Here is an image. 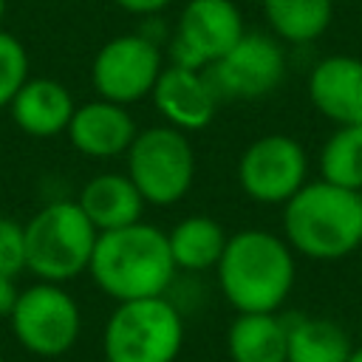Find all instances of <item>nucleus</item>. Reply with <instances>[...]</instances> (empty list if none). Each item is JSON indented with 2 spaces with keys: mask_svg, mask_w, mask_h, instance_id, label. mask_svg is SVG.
<instances>
[{
  "mask_svg": "<svg viewBox=\"0 0 362 362\" xmlns=\"http://www.w3.org/2000/svg\"><path fill=\"white\" fill-rule=\"evenodd\" d=\"M215 277L223 300L238 314L280 311L297 280L294 249L283 235L240 229L226 238Z\"/></svg>",
  "mask_w": 362,
  "mask_h": 362,
  "instance_id": "1",
  "label": "nucleus"
},
{
  "mask_svg": "<svg viewBox=\"0 0 362 362\" xmlns=\"http://www.w3.org/2000/svg\"><path fill=\"white\" fill-rule=\"evenodd\" d=\"M88 274L102 294L113 303H124L167 294L178 269L170 255L167 232L136 221L122 229L99 232Z\"/></svg>",
  "mask_w": 362,
  "mask_h": 362,
  "instance_id": "2",
  "label": "nucleus"
},
{
  "mask_svg": "<svg viewBox=\"0 0 362 362\" xmlns=\"http://www.w3.org/2000/svg\"><path fill=\"white\" fill-rule=\"evenodd\" d=\"M283 238L308 260H342L362 246V192L305 181L283 204Z\"/></svg>",
  "mask_w": 362,
  "mask_h": 362,
  "instance_id": "3",
  "label": "nucleus"
},
{
  "mask_svg": "<svg viewBox=\"0 0 362 362\" xmlns=\"http://www.w3.org/2000/svg\"><path fill=\"white\" fill-rule=\"evenodd\" d=\"M184 337V311L167 294L124 300L102 325V356L105 362H175Z\"/></svg>",
  "mask_w": 362,
  "mask_h": 362,
  "instance_id": "4",
  "label": "nucleus"
},
{
  "mask_svg": "<svg viewBox=\"0 0 362 362\" xmlns=\"http://www.w3.org/2000/svg\"><path fill=\"white\" fill-rule=\"evenodd\" d=\"M25 272L45 283H68L88 272L96 226L76 201H51L25 223Z\"/></svg>",
  "mask_w": 362,
  "mask_h": 362,
  "instance_id": "5",
  "label": "nucleus"
},
{
  "mask_svg": "<svg viewBox=\"0 0 362 362\" xmlns=\"http://www.w3.org/2000/svg\"><path fill=\"white\" fill-rule=\"evenodd\" d=\"M124 164L144 204L153 206L178 204L195 181V150L187 133L170 124L139 130L124 153Z\"/></svg>",
  "mask_w": 362,
  "mask_h": 362,
  "instance_id": "6",
  "label": "nucleus"
},
{
  "mask_svg": "<svg viewBox=\"0 0 362 362\" xmlns=\"http://www.w3.org/2000/svg\"><path fill=\"white\" fill-rule=\"evenodd\" d=\"M8 328L23 351L40 359H59L79 342L82 308L62 283L37 280L20 288Z\"/></svg>",
  "mask_w": 362,
  "mask_h": 362,
  "instance_id": "7",
  "label": "nucleus"
},
{
  "mask_svg": "<svg viewBox=\"0 0 362 362\" xmlns=\"http://www.w3.org/2000/svg\"><path fill=\"white\" fill-rule=\"evenodd\" d=\"M246 34L235 0H187L170 37V65L206 71Z\"/></svg>",
  "mask_w": 362,
  "mask_h": 362,
  "instance_id": "8",
  "label": "nucleus"
},
{
  "mask_svg": "<svg viewBox=\"0 0 362 362\" xmlns=\"http://www.w3.org/2000/svg\"><path fill=\"white\" fill-rule=\"evenodd\" d=\"M161 71L164 57L156 40L144 34H119L96 51L90 82L102 99L127 107L153 93Z\"/></svg>",
  "mask_w": 362,
  "mask_h": 362,
  "instance_id": "9",
  "label": "nucleus"
},
{
  "mask_svg": "<svg viewBox=\"0 0 362 362\" xmlns=\"http://www.w3.org/2000/svg\"><path fill=\"white\" fill-rule=\"evenodd\" d=\"M308 181V156L303 144L286 133L255 139L238 158V184L257 204H286Z\"/></svg>",
  "mask_w": 362,
  "mask_h": 362,
  "instance_id": "10",
  "label": "nucleus"
},
{
  "mask_svg": "<svg viewBox=\"0 0 362 362\" xmlns=\"http://www.w3.org/2000/svg\"><path fill=\"white\" fill-rule=\"evenodd\" d=\"M204 74L218 99H260L280 88L286 76V51L274 34L246 31Z\"/></svg>",
  "mask_w": 362,
  "mask_h": 362,
  "instance_id": "11",
  "label": "nucleus"
},
{
  "mask_svg": "<svg viewBox=\"0 0 362 362\" xmlns=\"http://www.w3.org/2000/svg\"><path fill=\"white\" fill-rule=\"evenodd\" d=\"M150 99L156 110L164 116V124L178 127L184 133L204 130L215 119L221 102L204 71L181 65H164Z\"/></svg>",
  "mask_w": 362,
  "mask_h": 362,
  "instance_id": "12",
  "label": "nucleus"
},
{
  "mask_svg": "<svg viewBox=\"0 0 362 362\" xmlns=\"http://www.w3.org/2000/svg\"><path fill=\"white\" fill-rule=\"evenodd\" d=\"M65 133L76 153L88 158H113L127 153L139 127L124 105L96 96L93 102L76 105Z\"/></svg>",
  "mask_w": 362,
  "mask_h": 362,
  "instance_id": "13",
  "label": "nucleus"
},
{
  "mask_svg": "<svg viewBox=\"0 0 362 362\" xmlns=\"http://www.w3.org/2000/svg\"><path fill=\"white\" fill-rule=\"evenodd\" d=\"M308 99L337 127L362 124V59L351 54L322 57L308 74Z\"/></svg>",
  "mask_w": 362,
  "mask_h": 362,
  "instance_id": "14",
  "label": "nucleus"
},
{
  "mask_svg": "<svg viewBox=\"0 0 362 362\" xmlns=\"http://www.w3.org/2000/svg\"><path fill=\"white\" fill-rule=\"evenodd\" d=\"M76 110L71 90L48 76H28L25 85L8 102L11 122L31 139H51L68 130V122Z\"/></svg>",
  "mask_w": 362,
  "mask_h": 362,
  "instance_id": "15",
  "label": "nucleus"
},
{
  "mask_svg": "<svg viewBox=\"0 0 362 362\" xmlns=\"http://www.w3.org/2000/svg\"><path fill=\"white\" fill-rule=\"evenodd\" d=\"M79 209L96 226V232H110L141 221L144 198L127 173H99L85 181L76 195Z\"/></svg>",
  "mask_w": 362,
  "mask_h": 362,
  "instance_id": "16",
  "label": "nucleus"
},
{
  "mask_svg": "<svg viewBox=\"0 0 362 362\" xmlns=\"http://www.w3.org/2000/svg\"><path fill=\"white\" fill-rule=\"evenodd\" d=\"M288 322L280 311L235 314L226 328V354L232 362H286Z\"/></svg>",
  "mask_w": 362,
  "mask_h": 362,
  "instance_id": "17",
  "label": "nucleus"
},
{
  "mask_svg": "<svg viewBox=\"0 0 362 362\" xmlns=\"http://www.w3.org/2000/svg\"><path fill=\"white\" fill-rule=\"evenodd\" d=\"M226 238L229 235L223 232V226L209 215H187L167 232L175 269L189 274L215 269L223 255Z\"/></svg>",
  "mask_w": 362,
  "mask_h": 362,
  "instance_id": "18",
  "label": "nucleus"
},
{
  "mask_svg": "<svg viewBox=\"0 0 362 362\" xmlns=\"http://www.w3.org/2000/svg\"><path fill=\"white\" fill-rule=\"evenodd\" d=\"M288 348L286 362H345L354 351L348 331L328 317H286Z\"/></svg>",
  "mask_w": 362,
  "mask_h": 362,
  "instance_id": "19",
  "label": "nucleus"
},
{
  "mask_svg": "<svg viewBox=\"0 0 362 362\" xmlns=\"http://www.w3.org/2000/svg\"><path fill=\"white\" fill-rule=\"evenodd\" d=\"M260 6L272 34L291 45L320 40L334 17V0H260Z\"/></svg>",
  "mask_w": 362,
  "mask_h": 362,
  "instance_id": "20",
  "label": "nucleus"
},
{
  "mask_svg": "<svg viewBox=\"0 0 362 362\" xmlns=\"http://www.w3.org/2000/svg\"><path fill=\"white\" fill-rule=\"evenodd\" d=\"M320 178L362 192V124H342L325 139Z\"/></svg>",
  "mask_w": 362,
  "mask_h": 362,
  "instance_id": "21",
  "label": "nucleus"
},
{
  "mask_svg": "<svg viewBox=\"0 0 362 362\" xmlns=\"http://www.w3.org/2000/svg\"><path fill=\"white\" fill-rule=\"evenodd\" d=\"M28 79V51L11 34L0 28V107H8L14 93Z\"/></svg>",
  "mask_w": 362,
  "mask_h": 362,
  "instance_id": "22",
  "label": "nucleus"
},
{
  "mask_svg": "<svg viewBox=\"0 0 362 362\" xmlns=\"http://www.w3.org/2000/svg\"><path fill=\"white\" fill-rule=\"evenodd\" d=\"M25 272V229L20 221L0 215V274L20 277Z\"/></svg>",
  "mask_w": 362,
  "mask_h": 362,
  "instance_id": "23",
  "label": "nucleus"
},
{
  "mask_svg": "<svg viewBox=\"0 0 362 362\" xmlns=\"http://www.w3.org/2000/svg\"><path fill=\"white\" fill-rule=\"evenodd\" d=\"M17 294H20L17 277L0 274V320H8V314H11L14 303H17Z\"/></svg>",
  "mask_w": 362,
  "mask_h": 362,
  "instance_id": "24",
  "label": "nucleus"
},
{
  "mask_svg": "<svg viewBox=\"0 0 362 362\" xmlns=\"http://www.w3.org/2000/svg\"><path fill=\"white\" fill-rule=\"evenodd\" d=\"M119 8L130 11V14H139V17H147V14H156L161 8H167L173 0H113Z\"/></svg>",
  "mask_w": 362,
  "mask_h": 362,
  "instance_id": "25",
  "label": "nucleus"
},
{
  "mask_svg": "<svg viewBox=\"0 0 362 362\" xmlns=\"http://www.w3.org/2000/svg\"><path fill=\"white\" fill-rule=\"evenodd\" d=\"M345 362H362V345H359V348H354V351L348 354V359H345Z\"/></svg>",
  "mask_w": 362,
  "mask_h": 362,
  "instance_id": "26",
  "label": "nucleus"
},
{
  "mask_svg": "<svg viewBox=\"0 0 362 362\" xmlns=\"http://www.w3.org/2000/svg\"><path fill=\"white\" fill-rule=\"evenodd\" d=\"M3 17H6V0H0V23H3Z\"/></svg>",
  "mask_w": 362,
  "mask_h": 362,
  "instance_id": "27",
  "label": "nucleus"
},
{
  "mask_svg": "<svg viewBox=\"0 0 362 362\" xmlns=\"http://www.w3.org/2000/svg\"><path fill=\"white\" fill-rule=\"evenodd\" d=\"M359 337H362V317H359Z\"/></svg>",
  "mask_w": 362,
  "mask_h": 362,
  "instance_id": "28",
  "label": "nucleus"
},
{
  "mask_svg": "<svg viewBox=\"0 0 362 362\" xmlns=\"http://www.w3.org/2000/svg\"><path fill=\"white\" fill-rule=\"evenodd\" d=\"M0 362H6V359H3V356H0Z\"/></svg>",
  "mask_w": 362,
  "mask_h": 362,
  "instance_id": "29",
  "label": "nucleus"
}]
</instances>
